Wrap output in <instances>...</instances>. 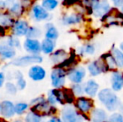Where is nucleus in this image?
I'll return each mask as SVG.
<instances>
[{
  "mask_svg": "<svg viewBox=\"0 0 123 122\" xmlns=\"http://www.w3.org/2000/svg\"><path fill=\"white\" fill-rule=\"evenodd\" d=\"M29 105H30V110L35 111L45 118L59 114L58 106L50 105L44 94H40L33 98L29 102Z\"/></svg>",
  "mask_w": 123,
  "mask_h": 122,
  "instance_id": "f257e3e1",
  "label": "nucleus"
},
{
  "mask_svg": "<svg viewBox=\"0 0 123 122\" xmlns=\"http://www.w3.org/2000/svg\"><path fill=\"white\" fill-rule=\"evenodd\" d=\"M96 97L98 98L100 104L104 106L105 110L109 112L117 111L122 103L117 93L111 88H104L100 90Z\"/></svg>",
  "mask_w": 123,
  "mask_h": 122,
  "instance_id": "f03ea898",
  "label": "nucleus"
},
{
  "mask_svg": "<svg viewBox=\"0 0 123 122\" xmlns=\"http://www.w3.org/2000/svg\"><path fill=\"white\" fill-rule=\"evenodd\" d=\"M59 116L62 122H85L90 121L89 116H83L74 108L73 105H62L59 110Z\"/></svg>",
  "mask_w": 123,
  "mask_h": 122,
  "instance_id": "7ed1b4c3",
  "label": "nucleus"
},
{
  "mask_svg": "<svg viewBox=\"0 0 123 122\" xmlns=\"http://www.w3.org/2000/svg\"><path fill=\"white\" fill-rule=\"evenodd\" d=\"M44 59L41 54H25L23 55H17L13 60L8 63L9 66H13L14 68H28L35 64H42Z\"/></svg>",
  "mask_w": 123,
  "mask_h": 122,
  "instance_id": "20e7f679",
  "label": "nucleus"
},
{
  "mask_svg": "<svg viewBox=\"0 0 123 122\" xmlns=\"http://www.w3.org/2000/svg\"><path fill=\"white\" fill-rule=\"evenodd\" d=\"M50 85L54 89L65 87L67 82V70L60 66H54L49 73Z\"/></svg>",
  "mask_w": 123,
  "mask_h": 122,
  "instance_id": "39448f33",
  "label": "nucleus"
},
{
  "mask_svg": "<svg viewBox=\"0 0 123 122\" xmlns=\"http://www.w3.org/2000/svg\"><path fill=\"white\" fill-rule=\"evenodd\" d=\"M29 17L30 20L37 23L49 22L52 18L51 13L44 9L40 3H33L31 5L29 9Z\"/></svg>",
  "mask_w": 123,
  "mask_h": 122,
  "instance_id": "423d86ee",
  "label": "nucleus"
},
{
  "mask_svg": "<svg viewBox=\"0 0 123 122\" xmlns=\"http://www.w3.org/2000/svg\"><path fill=\"white\" fill-rule=\"evenodd\" d=\"M111 3L109 0H98L96 3L91 5L90 8V15H92L96 18H103L113 10Z\"/></svg>",
  "mask_w": 123,
  "mask_h": 122,
  "instance_id": "0eeeda50",
  "label": "nucleus"
},
{
  "mask_svg": "<svg viewBox=\"0 0 123 122\" xmlns=\"http://www.w3.org/2000/svg\"><path fill=\"white\" fill-rule=\"evenodd\" d=\"M73 105L81 115L89 116L91 111L95 107V101L93 98L83 94V95L75 97Z\"/></svg>",
  "mask_w": 123,
  "mask_h": 122,
  "instance_id": "6e6552de",
  "label": "nucleus"
},
{
  "mask_svg": "<svg viewBox=\"0 0 123 122\" xmlns=\"http://www.w3.org/2000/svg\"><path fill=\"white\" fill-rule=\"evenodd\" d=\"M48 72L42 64H35L28 67L26 76L29 80L34 83L42 82L47 78Z\"/></svg>",
  "mask_w": 123,
  "mask_h": 122,
  "instance_id": "1a4fd4ad",
  "label": "nucleus"
},
{
  "mask_svg": "<svg viewBox=\"0 0 123 122\" xmlns=\"http://www.w3.org/2000/svg\"><path fill=\"white\" fill-rule=\"evenodd\" d=\"M4 7L5 10L8 11L14 18L24 17L28 11L22 0H4Z\"/></svg>",
  "mask_w": 123,
  "mask_h": 122,
  "instance_id": "9d476101",
  "label": "nucleus"
},
{
  "mask_svg": "<svg viewBox=\"0 0 123 122\" xmlns=\"http://www.w3.org/2000/svg\"><path fill=\"white\" fill-rule=\"evenodd\" d=\"M84 13H80L75 9L72 12H67L65 13L60 18V23L65 27H72L76 26L85 21Z\"/></svg>",
  "mask_w": 123,
  "mask_h": 122,
  "instance_id": "9b49d317",
  "label": "nucleus"
},
{
  "mask_svg": "<svg viewBox=\"0 0 123 122\" xmlns=\"http://www.w3.org/2000/svg\"><path fill=\"white\" fill-rule=\"evenodd\" d=\"M87 75L86 68L82 65H75L67 69V80L71 84L83 83Z\"/></svg>",
  "mask_w": 123,
  "mask_h": 122,
  "instance_id": "f8f14e48",
  "label": "nucleus"
},
{
  "mask_svg": "<svg viewBox=\"0 0 123 122\" xmlns=\"http://www.w3.org/2000/svg\"><path fill=\"white\" fill-rule=\"evenodd\" d=\"M29 26H30V23L25 17L15 18L14 23H13V26L10 29L8 34L17 36V37L20 38V39L25 38Z\"/></svg>",
  "mask_w": 123,
  "mask_h": 122,
  "instance_id": "ddd939ff",
  "label": "nucleus"
},
{
  "mask_svg": "<svg viewBox=\"0 0 123 122\" xmlns=\"http://www.w3.org/2000/svg\"><path fill=\"white\" fill-rule=\"evenodd\" d=\"M86 71L89 73L91 77H96L101 74H105L108 72L105 64L101 60L100 58L92 60L87 64Z\"/></svg>",
  "mask_w": 123,
  "mask_h": 122,
  "instance_id": "4468645a",
  "label": "nucleus"
},
{
  "mask_svg": "<svg viewBox=\"0 0 123 122\" xmlns=\"http://www.w3.org/2000/svg\"><path fill=\"white\" fill-rule=\"evenodd\" d=\"M1 118L10 121L16 117L14 110V102L9 99H1Z\"/></svg>",
  "mask_w": 123,
  "mask_h": 122,
  "instance_id": "2eb2a0df",
  "label": "nucleus"
},
{
  "mask_svg": "<svg viewBox=\"0 0 123 122\" xmlns=\"http://www.w3.org/2000/svg\"><path fill=\"white\" fill-rule=\"evenodd\" d=\"M18 51L13 48L10 47L6 42L4 39H0V59L3 62L11 61L17 56Z\"/></svg>",
  "mask_w": 123,
  "mask_h": 122,
  "instance_id": "dca6fc26",
  "label": "nucleus"
},
{
  "mask_svg": "<svg viewBox=\"0 0 123 122\" xmlns=\"http://www.w3.org/2000/svg\"><path fill=\"white\" fill-rule=\"evenodd\" d=\"M22 49L25 54H41L40 39L25 38L22 42Z\"/></svg>",
  "mask_w": 123,
  "mask_h": 122,
  "instance_id": "f3484780",
  "label": "nucleus"
},
{
  "mask_svg": "<svg viewBox=\"0 0 123 122\" xmlns=\"http://www.w3.org/2000/svg\"><path fill=\"white\" fill-rule=\"evenodd\" d=\"M111 89L116 93L123 90V74L118 69L111 72Z\"/></svg>",
  "mask_w": 123,
  "mask_h": 122,
  "instance_id": "a211bd4d",
  "label": "nucleus"
},
{
  "mask_svg": "<svg viewBox=\"0 0 123 122\" xmlns=\"http://www.w3.org/2000/svg\"><path fill=\"white\" fill-rule=\"evenodd\" d=\"M15 18L6 10L0 11V29L5 34H8L11 27L14 23Z\"/></svg>",
  "mask_w": 123,
  "mask_h": 122,
  "instance_id": "6ab92c4d",
  "label": "nucleus"
},
{
  "mask_svg": "<svg viewBox=\"0 0 123 122\" xmlns=\"http://www.w3.org/2000/svg\"><path fill=\"white\" fill-rule=\"evenodd\" d=\"M70 53L65 49H57L49 56V60L54 66H59L68 59Z\"/></svg>",
  "mask_w": 123,
  "mask_h": 122,
  "instance_id": "aec40b11",
  "label": "nucleus"
},
{
  "mask_svg": "<svg viewBox=\"0 0 123 122\" xmlns=\"http://www.w3.org/2000/svg\"><path fill=\"white\" fill-rule=\"evenodd\" d=\"M108 113L103 108L94 107L89 114V120L91 122H106Z\"/></svg>",
  "mask_w": 123,
  "mask_h": 122,
  "instance_id": "412c9836",
  "label": "nucleus"
},
{
  "mask_svg": "<svg viewBox=\"0 0 123 122\" xmlns=\"http://www.w3.org/2000/svg\"><path fill=\"white\" fill-rule=\"evenodd\" d=\"M84 86V94L91 98H95L97 95V93L100 90V85L94 79H90L83 84Z\"/></svg>",
  "mask_w": 123,
  "mask_h": 122,
  "instance_id": "4be33fe9",
  "label": "nucleus"
},
{
  "mask_svg": "<svg viewBox=\"0 0 123 122\" xmlns=\"http://www.w3.org/2000/svg\"><path fill=\"white\" fill-rule=\"evenodd\" d=\"M43 36L45 39H49L51 40L56 41L60 37V32L57 27L51 22H46L44 25V30H43Z\"/></svg>",
  "mask_w": 123,
  "mask_h": 122,
  "instance_id": "5701e85b",
  "label": "nucleus"
},
{
  "mask_svg": "<svg viewBox=\"0 0 123 122\" xmlns=\"http://www.w3.org/2000/svg\"><path fill=\"white\" fill-rule=\"evenodd\" d=\"M40 49L42 55L49 56L56 49V41L43 38L40 40Z\"/></svg>",
  "mask_w": 123,
  "mask_h": 122,
  "instance_id": "b1692460",
  "label": "nucleus"
},
{
  "mask_svg": "<svg viewBox=\"0 0 123 122\" xmlns=\"http://www.w3.org/2000/svg\"><path fill=\"white\" fill-rule=\"evenodd\" d=\"M100 59L103 61V63L105 64V67H106L107 70L108 71H113V70H117V64H116L115 59H114L113 55H112L111 52H106L105 54H101L100 56Z\"/></svg>",
  "mask_w": 123,
  "mask_h": 122,
  "instance_id": "393cba45",
  "label": "nucleus"
},
{
  "mask_svg": "<svg viewBox=\"0 0 123 122\" xmlns=\"http://www.w3.org/2000/svg\"><path fill=\"white\" fill-rule=\"evenodd\" d=\"M96 46L91 43H86L78 48L77 49V55L79 57H85L86 55H93L96 53Z\"/></svg>",
  "mask_w": 123,
  "mask_h": 122,
  "instance_id": "a878e982",
  "label": "nucleus"
},
{
  "mask_svg": "<svg viewBox=\"0 0 123 122\" xmlns=\"http://www.w3.org/2000/svg\"><path fill=\"white\" fill-rule=\"evenodd\" d=\"M5 42L10 46V47L15 49L17 51L21 50L22 49V41L21 39L17 36H14L11 34H7L6 35L3 37Z\"/></svg>",
  "mask_w": 123,
  "mask_h": 122,
  "instance_id": "bb28decb",
  "label": "nucleus"
},
{
  "mask_svg": "<svg viewBox=\"0 0 123 122\" xmlns=\"http://www.w3.org/2000/svg\"><path fill=\"white\" fill-rule=\"evenodd\" d=\"M30 110L29 102L27 101H18L14 103V110L17 117H23Z\"/></svg>",
  "mask_w": 123,
  "mask_h": 122,
  "instance_id": "cd10ccee",
  "label": "nucleus"
},
{
  "mask_svg": "<svg viewBox=\"0 0 123 122\" xmlns=\"http://www.w3.org/2000/svg\"><path fill=\"white\" fill-rule=\"evenodd\" d=\"M22 118L24 122H44L46 119L45 117L32 110H29Z\"/></svg>",
  "mask_w": 123,
  "mask_h": 122,
  "instance_id": "c85d7f7f",
  "label": "nucleus"
},
{
  "mask_svg": "<svg viewBox=\"0 0 123 122\" xmlns=\"http://www.w3.org/2000/svg\"><path fill=\"white\" fill-rule=\"evenodd\" d=\"M111 52L114 59H115L116 64H117V69L122 70L123 69V52L119 49L118 47H116L115 44H113L111 47Z\"/></svg>",
  "mask_w": 123,
  "mask_h": 122,
  "instance_id": "c756f323",
  "label": "nucleus"
},
{
  "mask_svg": "<svg viewBox=\"0 0 123 122\" xmlns=\"http://www.w3.org/2000/svg\"><path fill=\"white\" fill-rule=\"evenodd\" d=\"M43 36V29L36 25H30L25 38L40 39Z\"/></svg>",
  "mask_w": 123,
  "mask_h": 122,
  "instance_id": "7c9ffc66",
  "label": "nucleus"
},
{
  "mask_svg": "<svg viewBox=\"0 0 123 122\" xmlns=\"http://www.w3.org/2000/svg\"><path fill=\"white\" fill-rule=\"evenodd\" d=\"M4 89V92L9 96H14L18 94V90L13 80H7L3 87Z\"/></svg>",
  "mask_w": 123,
  "mask_h": 122,
  "instance_id": "2f4dec72",
  "label": "nucleus"
},
{
  "mask_svg": "<svg viewBox=\"0 0 123 122\" xmlns=\"http://www.w3.org/2000/svg\"><path fill=\"white\" fill-rule=\"evenodd\" d=\"M60 0H41L40 4L44 9L51 13L60 6Z\"/></svg>",
  "mask_w": 123,
  "mask_h": 122,
  "instance_id": "473e14b6",
  "label": "nucleus"
},
{
  "mask_svg": "<svg viewBox=\"0 0 123 122\" xmlns=\"http://www.w3.org/2000/svg\"><path fill=\"white\" fill-rule=\"evenodd\" d=\"M70 89L75 97H78V96H80L84 94V86H83V83L71 84Z\"/></svg>",
  "mask_w": 123,
  "mask_h": 122,
  "instance_id": "72a5a7b5",
  "label": "nucleus"
},
{
  "mask_svg": "<svg viewBox=\"0 0 123 122\" xmlns=\"http://www.w3.org/2000/svg\"><path fill=\"white\" fill-rule=\"evenodd\" d=\"M45 98L47 99V101L49 102V104L52 106H57L58 105V103H57V99L55 97V92H54V89H50L47 91L45 94Z\"/></svg>",
  "mask_w": 123,
  "mask_h": 122,
  "instance_id": "f704fd0d",
  "label": "nucleus"
},
{
  "mask_svg": "<svg viewBox=\"0 0 123 122\" xmlns=\"http://www.w3.org/2000/svg\"><path fill=\"white\" fill-rule=\"evenodd\" d=\"M107 122H123V115L120 111H114L109 115Z\"/></svg>",
  "mask_w": 123,
  "mask_h": 122,
  "instance_id": "c9c22d12",
  "label": "nucleus"
},
{
  "mask_svg": "<svg viewBox=\"0 0 123 122\" xmlns=\"http://www.w3.org/2000/svg\"><path fill=\"white\" fill-rule=\"evenodd\" d=\"M6 81H7L6 72L4 70H0V89L3 88Z\"/></svg>",
  "mask_w": 123,
  "mask_h": 122,
  "instance_id": "e433bc0d",
  "label": "nucleus"
},
{
  "mask_svg": "<svg viewBox=\"0 0 123 122\" xmlns=\"http://www.w3.org/2000/svg\"><path fill=\"white\" fill-rule=\"evenodd\" d=\"M44 122H62V120L59 115H55V116H52L46 118Z\"/></svg>",
  "mask_w": 123,
  "mask_h": 122,
  "instance_id": "4c0bfd02",
  "label": "nucleus"
},
{
  "mask_svg": "<svg viewBox=\"0 0 123 122\" xmlns=\"http://www.w3.org/2000/svg\"><path fill=\"white\" fill-rule=\"evenodd\" d=\"M114 8H118L123 3V0H109Z\"/></svg>",
  "mask_w": 123,
  "mask_h": 122,
  "instance_id": "58836bf2",
  "label": "nucleus"
},
{
  "mask_svg": "<svg viewBox=\"0 0 123 122\" xmlns=\"http://www.w3.org/2000/svg\"><path fill=\"white\" fill-rule=\"evenodd\" d=\"M6 122H24L23 118L22 117H15L13 119L10 120V121H6Z\"/></svg>",
  "mask_w": 123,
  "mask_h": 122,
  "instance_id": "ea45409f",
  "label": "nucleus"
},
{
  "mask_svg": "<svg viewBox=\"0 0 123 122\" xmlns=\"http://www.w3.org/2000/svg\"><path fill=\"white\" fill-rule=\"evenodd\" d=\"M5 10L4 7V0H0V11Z\"/></svg>",
  "mask_w": 123,
  "mask_h": 122,
  "instance_id": "a19ab883",
  "label": "nucleus"
},
{
  "mask_svg": "<svg viewBox=\"0 0 123 122\" xmlns=\"http://www.w3.org/2000/svg\"><path fill=\"white\" fill-rule=\"evenodd\" d=\"M118 110H119V111H120V112L123 115V103H121V105H120V106H119Z\"/></svg>",
  "mask_w": 123,
  "mask_h": 122,
  "instance_id": "79ce46f5",
  "label": "nucleus"
},
{
  "mask_svg": "<svg viewBox=\"0 0 123 122\" xmlns=\"http://www.w3.org/2000/svg\"><path fill=\"white\" fill-rule=\"evenodd\" d=\"M117 9H118L119 11L121 12V13H123V3H122V5H121V6L119 7L118 8H117Z\"/></svg>",
  "mask_w": 123,
  "mask_h": 122,
  "instance_id": "37998d69",
  "label": "nucleus"
},
{
  "mask_svg": "<svg viewBox=\"0 0 123 122\" xmlns=\"http://www.w3.org/2000/svg\"><path fill=\"white\" fill-rule=\"evenodd\" d=\"M5 35H6V34H5L1 29H0V39H1V38H3V37H4Z\"/></svg>",
  "mask_w": 123,
  "mask_h": 122,
  "instance_id": "c03bdc74",
  "label": "nucleus"
},
{
  "mask_svg": "<svg viewBox=\"0 0 123 122\" xmlns=\"http://www.w3.org/2000/svg\"><path fill=\"white\" fill-rule=\"evenodd\" d=\"M119 49H120L121 50H122V52H123V41L120 44V45H119Z\"/></svg>",
  "mask_w": 123,
  "mask_h": 122,
  "instance_id": "a18cd8bd",
  "label": "nucleus"
},
{
  "mask_svg": "<svg viewBox=\"0 0 123 122\" xmlns=\"http://www.w3.org/2000/svg\"><path fill=\"white\" fill-rule=\"evenodd\" d=\"M0 122H6V121H5V120H3V118L0 117Z\"/></svg>",
  "mask_w": 123,
  "mask_h": 122,
  "instance_id": "49530a36",
  "label": "nucleus"
},
{
  "mask_svg": "<svg viewBox=\"0 0 123 122\" xmlns=\"http://www.w3.org/2000/svg\"><path fill=\"white\" fill-rule=\"evenodd\" d=\"M0 117H1V102H0Z\"/></svg>",
  "mask_w": 123,
  "mask_h": 122,
  "instance_id": "de8ad7c7",
  "label": "nucleus"
},
{
  "mask_svg": "<svg viewBox=\"0 0 123 122\" xmlns=\"http://www.w3.org/2000/svg\"><path fill=\"white\" fill-rule=\"evenodd\" d=\"M122 74H123V72H122Z\"/></svg>",
  "mask_w": 123,
  "mask_h": 122,
  "instance_id": "09e8293b",
  "label": "nucleus"
},
{
  "mask_svg": "<svg viewBox=\"0 0 123 122\" xmlns=\"http://www.w3.org/2000/svg\"><path fill=\"white\" fill-rule=\"evenodd\" d=\"M106 122H107V121H106Z\"/></svg>",
  "mask_w": 123,
  "mask_h": 122,
  "instance_id": "8fccbe9b",
  "label": "nucleus"
}]
</instances>
